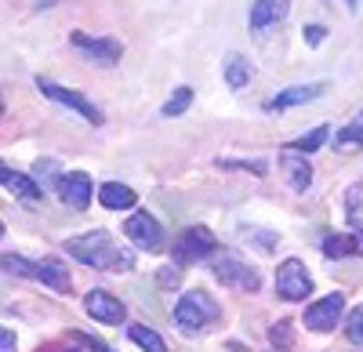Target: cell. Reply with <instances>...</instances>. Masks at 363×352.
Instances as JSON below:
<instances>
[{"label": "cell", "mask_w": 363, "mask_h": 352, "mask_svg": "<svg viewBox=\"0 0 363 352\" xmlns=\"http://www.w3.org/2000/svg\"><path fill=\"white\" fill-rule=\"evenodd\" d=\"M66 254H73L77 261H84L91 269H106V273H131L135 269V254L120 247L106 229L66 240Z\"/></svg>", "instance_id": "6da1fadb"}, {"label": "cell", "mask_w": 363, "mask_h": 352, "mask_svg": "<svg viewBox=\"0 0 363 352\" xmlns=\"http://www.w3.org/2000/svg\"><path fill=\"white\" fill-rule=\"evenodd\" d=\"M222 312H218V302L203 295V290H189V295H182L178 305H174V327L182 334H203L211 324H215Z\"/></svg>", "instance_id": "7a4b0ae2"}, {"label": "cell", "mask_w": 363, "mask_h": 352, "mask_svg": "<svg viewBox=\"0 0 363 352\" xmlns=\"http://www.w3.org/2000/svg\"><path fill=\"white\" fill-rule=\"evenodd\" d=\"M211 273L222 287H233V290H258L262 287V276L255 266H247L244 258H236L229 251H218L215 261H211Z\"/></svg>", "instance_id": "3957f363"}, {"label": "cell", "mask_w": 363, "mask_h": 352, "mask_svg": "<svg viewBox=\"0 0 363 352\" xmlns=\"http://www.w3.org/2000/svg\"><path fill=\"white\" fill-rule=\"evenodd\" d=\"M37 87H40V95H44V98H55L58 106H66V109L80 113L87 124H102V109H99L95 102H87L80 91H69V87L55 84V80H44V76H37Z\"/></svg>", "instance_id": "277c9868"}, {"label": "cell", "mask_w": 363, "mask_h": 352, "mask_svg": "<svg viewBox=\"0 0 363 352\" xmlns=\"http://www.w3.org/2000/svg\"><path fill=\"white\" fill-rule=\"evenodd\" d=\"M124 237H128L135 247H142V251H160V247L167 244L160 222L149 215V211H131V218L124 222Z\"/></svg>", "instance_id": "5b68a950"}, {"label": "cell", "mask_w": 363, "mask_h": 352, "mask_svg": "<svg viewBox=\"0 0 363 352\" xmlns=\"http://www.w3.org/2000/svg\"><path fill=\"white\" fill-rule=\"evenodd\" d=\"M218 240H215V232H211L207 225H193L182 232V240L174 247V266H189V261H200L207 254H215Z\"/></svg>", "instance_id": "8992f818"}, {"label": "cell", "mask_w": 363, "mask_h": 352, "mask_svg": "<svg viewBox=\"0 0 363 352\" xmlns=\"http://www.w3.org/2000/svg\"><path fill=\"white\" fill-rule=\"evenodd\" d=\"M277 290H280L284 302H301V298H309L313 276L306 273V266H301L298 258H287L284 266L277 269Z\"/></svg>", "instance_id": "52a82bcc"}, {"label": "cell", "mask_w": 363, "mask_h": 352, "mask_svg": "<svg viewBox=\"0 0 363 352\" xmlns=\"http://www.w3.org/2000/svg\"><path fill=\"white\" fill-rule=\"evenodd\" d=\"M342 312H345V295H342V290H335V295H327V298H320V302H313L306 309V327L327 334V331L338 327Z\"/></svg>", "instance_id": "ba28073f"}, {"label": "cell", "mask_w": 363, "mask_h": 352, "mask_svg": "<svg viewBox=\"0 0 363 352\" xmlns=\"http://www.w3.org/2000/svg\"><path fill=\"white\" fill-rule=\"evenodd\" d=\"M69 40H73V47H80L84 55H91V58H95V62H102V66H116V62H120V55H124V47H120V40H113V37H91V33H73Z\"/></svg>", "instance_id": "9c48e42d"}, {"label": "cell", "mask_w": 363, "mask_h": 352, "mask_svg": "<svg viewBox=\"0 0 363 352\" xmlns=\"http://www.w3.org/2000/svg\"><path fill=\"white\" fill-rule=\"evenodd\" d=\"M84 309H87V316L91 319H99V324H109V327H116V324H124V305H120L109 290H91V295L84 298Z\"/></svg>", "instance_id": "30bf717a"}, {"label": "cell", "mask_w": 363, "mask_h": 352, "mask_svg": "<svg viewBox=\"0 0 363 352\" xmlns=\"http://www.w3.org/2000/svg\"><path fill=\"white\" fill-rule=\"evenodd\" d=\"M58 196H62V203H69L73 211H84L91 203V178L84 171L62 174V178H58Z\"/></svg>", "instance_id": "8fae6325"}, {"label": "cell", "mask_w": 363, "mask_h": 352, "mask_svg": "<svg viewBox=\"0 0 363 352\" xmlns=\"http://www.w3.org/2000/svg\"><path fill=\"white\" fill-rule=\"evenodd\" d=\"M323 87H327V84H294V87H284L277 98L265 102V109H269V113H284V109H291V106H306V102H313V98L323 95Z\"/></svg>", "instance_id": "7c38bea8"}, {"label": "cell", "mask_w": 363, "mask_h": 352, "mask_svg": "<svg viewBox=\"0 0 363 352\" xmlns=\"http://www.w3.org/2000/svg\"><path fill=\"white\" fill-rule=\"evenodd\" d=\"M291 11V0H255L251 4V29L255 33H265L277 22H284Z\"/></svg>", "instance_id": "4fadbf2b"}, {"label": "cell", "mask_w": 363, "mask_h": 352, "mask_svg": "<svg viewBox=\"0 0 363 352\" xmlns=\"http://www.w3.org/2000/svg\"><path fill=\"white\" fill-rule=\"evenodd\" d=\"M33 280L58 290V295H66L69 290V269H66V261H58V258H44V261H33Z\"/></svg>", "instance_id": "5bb4252c"}, {"label": "cell", "mask_w": 363, "mask_h": 352, "mask_svg": "<svg viewBox=\"0 0 363 352\" xmlns=\"http://www.w3.org/2000/svg\"><path fill=\"white\" fill-rule=\"evenodd\" d=\"M323 254H327V258L363 254V232H330V237L323 240Z\"/></svg>", "instance_id": "9a60e30c"}, {"label": "cell", "mask_w": 363, "mask_h": 352, "mask_svg": "<svg viewBox=\"0 0 363 352\" xmlns=\"http://www.w3.org/2000/svg\"><path fill=\"white\" fill-rule=\"evenodd\" d=\"M99 200H102V208H109V211H131L135 203H138L135 189L131 186H120V182H106L99 189Z\"/></svg>", "instance_id": "2e32d148"}, {"label": "cell", "mask_w": 363, "mask_h": 352, "mask_svg": "<svg viewBox=\"0 0 363 352\" xmlns=\"http://www.w3.org/2000/svg\"><path fill=\"white\" fill-rule=\"evenodd\" d=\"M280 167H284V174H287V182H291V189H309L313 186V167H309V160H301V153H287L284 160H280Z\"/></svg>", "instance_id": "e0dca14e"}, {"label": "cell", "mask_w": 363, "mask_h": 352, "mask_svg": "<svg viewBox=\"0 0 363 352\" xmlns=\"http://www.w3.org/2000/svg\"><path fill=\"white\" fill-rule=\"evenodd\" d=\"M251 76H255V69L247 66V58L236 55V51H229V55H225V84L233 87V91H240V87L251 84Z\"/></svg>", "instance_id": "ac0fdd59"}, {"label": "cell", "mask_w": 363, "mask_h": 352, "mask_svg": "<svg viewBox=\"0 0 363 352\" xmlns=\"http://www.w3.org/2000/svg\"><path fill=\"white\" fill-rule=\"evenodd\" d=\"M0 186H4L8 193H15L18 200H40V186H37L33 178H29V174L8 171V174H4V182H0Z\"/></svg>", "instance_id": "d6986e66"}, {"label": "cell", "mask_w": 363, "mask_h": 352, "mask_svg": "<svg viewBox=\"0 0 363 352\" xmlns=\"http://www.w3.org/2000/svg\"><path fill=\"white\" fill-rule=\"evenodd\" d=\"M345 218L356 232H363V182H352L345 189Z\"/></svg>", "instance_id": "ffe728a7"}, {"label": "cell", "mask_w": 363, "mask_h": 352, "mask_svg": "<svg viewBox=\"0 0 363 352\" xmlns=\"http://www.w3.org/2000/svg\"><path fill=\"white\" fill-rule=\"evenodd\" d=\"M327 138H330V127H327V124H320V127H313L309 135L294 138V142L287 145V149H291V153H301V157H309V153H316V149H320V145H323Z\"/></svg>", "instance_id": "44dd1931"}, {"label": "cell", "mask_w": 363, "mask_h": 352, "mask_svg": "<svg viewBox=\"0 0 363 352\" xmlns=\"http://www.w3.org/2000/svg\"><path fill=\"white\" fill-rule=\"evenodd\" d=\"M128 338H131L138 348H145V352H167V341H164L157 331L142 327V324H131V327H128Z\"/></svg>", "instance_id": "7402d4cb"}, {"label": "cell", "mask_w": 363, "mask_h": 352, "mask_svg": "<svg viewBox=\"0 0 363 352\" xmlns=\"http://www.w3.org/2000/svg\"><path fill=\"white\" fill-rule=\"evenodd\" d=\"M335 145H338L342 153H352V149H359V145H363V109H359V116H356L352 124H345V127L338 131Z\"/></svg>", "instance_id": "603a6c76"}, {"label": "cell", "mask_w": 363, "mask_h": 352, "mask_svg": "<svg viewBox=\"0 0 363 352\" xmlns=\"http://www.w3.org/2000/svg\"><path fill=\"white\" fill-rule=\"evenodd\" d=\"M193 106V87H186V84H182V87H174V95L164 102V116H182V113H186Z\"/></svg>", "instance_id": "cb8c5ba5"}, {"label": "cell", "mask_w": 363, "mask_h": 352, "mask_svg": "<svg viewBox=\"0 0 363 352\" xmlns=\"http://www.w3.org/2000/svg\"><path fill=\"white\" fill-rule=\"evenodd\" d=\"M269 341L277 348H284V352L294 348V324H291V319H277V324L269 327Z\"/></svg>", "instance_id": "d4e9b609"}, {"label": "cell", "mask_w": 363, "mask_h": 352, "mask_svg": "<svg viewBox=\"0 0 363 352\" xmlns=\"http://www.w3.org/2000/svg\"><path fill=\"white\" fill-rule=\"evenodd\" d=\"M0 269H4V273H15V276H26V280H33V261H26L22 254H4V258H0Z\"/></svg>", "instance_id": "484cf974"}, {"label": "cell", "mask_w": 363, "mask_h": 352, "mask_svg": "<svg viewBox=\"0 0 363 352\" xmlns=\"http://www.w3.org/2000/svg\"><path fill=\"white\" fill-rule=\"evenodd\" d=\"M345 334H349L352 345H363V305H356V309L349 312V319H345Z\"/></svg>", "instance_id": "4316f807"}, {"label": "cell", "mask_w": 363, "mask_h": 352, "mask_svg": "<svg viewBox=\"0 0 363 352\" xmlns=\"http://www.w3.org/2000/svg\"><path fill=\"white\" fill-rule=\"evenodd\" d=\"M0 352H18V341L8 327H0Z\"/></svg>", "instance_id": "83f0119b"}, {"label": "cell", "mask_w": 363, "mask_h": 352, "mask_svg": "<svg viewBox=\"0 0 363 352\" xmlns=\"http://www.w3.org/2000/svg\"><path fill=\"white\" fill-rule=\"evenodd\" d=\"M323 37H327V33H323V25H306V40H309L313 47L323 44Z\"/></svg>", "instance_id": "f1b7e54d"}, {"label": "cell", "mask_w": 363, "mask_h": 352, "mask_svg": "<svg viewBox=\"0 0 363 352\" xmlns=\"http://www.w3.org/2000/svg\"><path fill=\"white\" fill-rule=\"evenodd\" d=\"M345 8H349V11H356V8H359V0H345Z\"/></svg>", "instance_id": "f546056e"}, {"label": "cell", "mask_w": 363, "mask_h": 352, "mask_svg": "<svg viewBox=\"0 0 363 352\" xmlns=\"http://www.w3.org/2000/svg\"><path fill=\"white\" fill-rule=\"evenodd\" d=\"M4 174H8V167H4V164H0V182H4Z\"/></svg>", "instance_id": "4dcf8cb0"}, {"label": "cell", "mask_w": 363, "mask_h": 352, "mask_svg": "<svg viewBox=\"0 0 363 352\" xmlns=\"http://www.w3.org/2000/svg\"><path fill=\"white\" fill-rule=\"evenodd\" d=\"M0 237H4V222H0Z\"/></svg>", "instance_id": "1f68e13d"}, {"label": "cell", "mask_w": 363, "mask_h": 352, "mask_svg": "<svg viewBox=\"0 0 363 352\" xmlns=\"http://www.w3.org/2000/svg\"><path fill=\"white\" fill-rule=\"evenodd\" d=\"M0 113H4V98H0Z\"/></svg>", "instance_id": "d6a6232c"}]
</instances>
